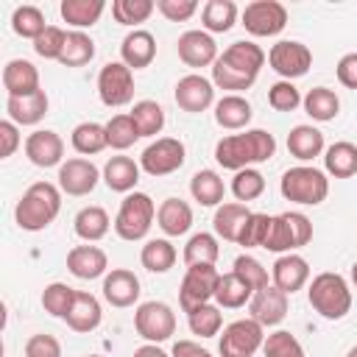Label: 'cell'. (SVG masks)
<instances>
[{
  "label": "cell",
  "instance_id": "cell-1",
  "mask_svg": "<svg viewBox=\"0 0 357 357\" xmlns=\"http://www.w3.org/2000/svg\"><path fill=\"white\" fill-rule=\"evenodd\" d=\"M276 153V139L265 128H245L243 134H226L215 145V162L223 170H245L251 165L268 162Z\"/></svg>",
  "mask_w": 357,
  "mask_h": 357
},
{
  "label": "cell",
  "instance_id": "cell-9",
  "mask_svg": "<svg viewBox=\"0 0 357 357\" xmlns=\"http://www.w3.org/2000/svg\"><path fill=\"white\" fill-rule=\"evenodd\" d=\"M134 329L145 343H165L176 335V312L165 301H142L134 310Z\"/></svg>",
  "mask_w": 357,
  "mask_h": 357
},
{
  "label": "cell",
  "instance_id": "cell-13",
  "mask_svg": "<svg viewBox=\"0 0 357 357\" xmlns=\"http://www.w3.org/2000/svg\"><path fill=\"white\" fill-rule=\"evenodd\" d=\"M287 25V8L276 0H254L243 8V28L251 36H276Z\"/></svg>",
  "mask_w": 357,
  "mask_h": 357
},
{
  "label": "cell",
  "instance_id": "cell-35",
  "mask_svg": "<svg viewBox=\"0 0 357 357\" xmlns=\"http://www.w3.org/2000/svg\"><path fill=\"white\" fill-rule=\"evenodd\" d=\"M190 195L192 201H198L201 206H220L223 195H226V184L215 170H198L190 178Z\"/></svg>",
  "mask_w": 357,
  "mask_h": 357
},
{
  "label": "cell",
  "instance_id": "cell-29",
  "mask_svg": "<svg viewBox=\"0 0 357 357\" xmlns=\"http://www.w3.org/2000/svg\"><path fill=\"white\" fill-rule=\"evenodd\" d=\"M254 117L251 103L243 95H223L215 100V123L226 131H243Z\"/></svg>",
  "mask_w": 357,
  "mask_h": 357
},
{
  "label": "cell",
  "instance_id": "cell-48",
  "mask_svg": "<svg viewBox=\"0 0 357 357\" xmlns=\"http://www.w3.org/2000/svg\"><path fill=\"white\" fill-rule=\"evenodd\" d=\"M156 11V3L153 0H114L112 3V17L120 22V25H139L145 22L151 14Z\"/></svg>",
  "mask_w": 357,
  "mask_h": 357
},
{
  "label": "cell",
  "instance_id": "cell-49",
  "mask_svg": "<svg viewBox=\"0 0 357 357\" xmlns=\"http://www.w3.org/2000/svg\"><path fill=\"white\" fill-rule=\"evenodd\" d=\"M231 271L257 293V290H262V287H268L271 284V276H268V268L257 259V257H251V254H240L234 262H231Z\"/></svg>",
  "mask_w": 357,
  "mask_h": 357
},
{
  "label": "cell",
  "instance_id": "cell-34",
  "mask_svg": "<svg viewBox=\"0 0 357 357\" xmlns=\"http://www.w3.org/2000/svg\"><path fill=\"white\" fill-rule=\"evenodd\" d=\"M103 8H106L103 0H61L59 14L67 25H73L75 31H84V28H92L100 20Z\"/></svg>",
  "mask_w": 357,
  "mask_h": 357
},
{
  "label": "cell",
  "instance_id": "cell-7",
  "mask_svg": "<svg viewBox=\"0 0 357 357\" xmlns=\"http://www.w3.org/2000/svg\"><path fill=\"white\" fill-rule=\"evenodd\" d=\"M265 343V326L254 318H237L229 326H223V335L218 340L220 357H254Z\"/></svg>",
  "mask_w": 357,
  "mask_h": 357
},
{
  "label": "cell",
  "instance_id": "cell-43",
  "mask_svg": "<svg viewBox=\"0 0 357 357\" xmlns=\"http://www.w3.org/2000/svg\"><path fill=\"white\" fill-rule=\"evenodd\" d=\"M128 114H131L139 137H156L165 128V109L156 100H137Z\"/></svg>",
  "mask_w": 357,
  "mask_h": 357
},
{
  "label": "cell",
  "instance_id": "cell-30",
  "mask_svg": "<svg viewBox=\"0 0 357 357\" xmlns=\"http://www.w3.org/2000/svg\"><path fill=\"white\" fill-rule=\"evenodd\" d=\"M47 106H50V100H47L45 89H39V92L25 95V98H8L6 100V114L17 126H36L47 114Z\"/></svg>",
  "mask_w": 357,
  "mask_h": 357
},
{
  "label": "cell",
  "instance_id": "cell-4",
  "mask_svg": "<svg viewBox=\"0 0 357 357\" xmlns=\"http://www.w3.org/2000/svg\"><path fill=\"white\" fill-rule=\"evenodd\" d=\"M279 192L284 201H293L301 206H318L329 195V178L324 170H318L312 165H296L282 173Z\"/></svg>",
  "mask_w": 357,
  "mask_h": 357
},
{
  "label": "cell",
  "instance_id": "cell-40",
  "mask_svg": "<svg viewBox=\"0 0 357 357\" xmlns=\"http://www.w3.org/2000/svg\"><path fill=\"white\" fill-rule=\"evenodd\" d=\"M70 142L73 148L81 153V156H95L100 153L103 148H109V139H106V126L95 123V120H86V123H78L70 134Z\"/></svg>",
  "mask_w": 357,
  "mask_h": 357
},
{
  "label": "cell",
  "instance_id": "cell-51",
  "mask_svg": "<svg viewBox=\"0 0 357 357\" xmlns=\"http://www.w3.org/2000/svg\"><path fill=\"white\" fill-rule=\"evenodd\" d=\"M262 354H265V357H304V346L298 343V337H296L293 332L276 329V332L265 335Z\"/></svg>",
  "mask_w": 357,
  "mask_h": 357
},
{
  "label": "cell",
  "instance_id": "cell-24",
  "mask_svg": "<svg viewBox=\"0 0 357 357\" xmlns=\"http://www.w3.org/2000/svg\"><path fill=\"white\" fill-rule=\"evenodd\" d=\"M103 321V310H100V301L86 293V290H75V298H73V307L70 312L64 315V324L78 332V335H86V332H95Z\"/></svg>",
  "mask_w": 357,
  "mask_h": 357
},
{
  "label": "cell",
  "instance_id": "cell-19",
  "mask_svg": "<svg viewBox=\"0 0 357 357\" xmlns=\"http://www.w3.org/2000/svg\"><path fill=\"white\" fill-rule=\"evenodd\" d=\"M310 282V262L301 254H279L271 268V284H276L282 293L293 296Z\"/></svg>",
  "mask_w": 357,
  "mask_h": 357
},
{
  "label": "cell",
  "instance_id": "cell-17",
  "mask_svg": "<svg viewBox=\"0 0 357 357\" xmlns=\"http://www.w3.org/2000/svg\"><path fill=\"white\" fill-rule=\"evenodd\" d=\"M25 156L36 167H61L64 162V139L50 128H36L25 137Z\"/></svg>",
  "mask_w": 357,
  "mask_h": 357
},
{
  "label": "cell",
  "instance_id": "cell-15",
  "mask_svg": "<svg viewBox=\"0 0 357 357\" xmlns=\"http://www.w3.org/2000/svg\"><path fill=\"white\" fill-rule=\"evenodd\" d=\"M173 98H176L181 112L201 114L209 106H215V84L209 78L198 75V73H190V75L178 78V84L173 89Z\"/></svg>",
  "mask_w": 357,
  "mask_h": 357
},
{
  "label": "cell",
  "instance_id": "cell-39",
  "mask_svg": "<svg viewBox=\"0 0 357 357\" xmlns=\"http://www.w3.org/2000/svg\"><path fill=\"white\" fill-rule=\"evenodd\" d=\"M237 22V6L231 0H206L201 8V25L206 33H226Z\"/></svg>",
  "mask_w": 357,
  "mask_h": 357
},
{
  "label": "cell",
  "instance_id": "cell-10",
  "mask_svg": "<svg viewBox=\"0 0 357 357\" xmlns=\"http://www.w3.org/2000/svg\"><path fill=\"white\" fill-rule=\"evenodd\" d=\"M187 159V148L181 139L176 137H156L151 145H145L142 156H139V167L153 176V178H162V176H170L176 173Z\"/></svg>",
  "mask_w": 357,
  "mask_h": 357
},
{
  "label": "cell",
  "instance_id": "cell-8",
  "mask_svg": "<svg viewBox=\"0 0 357 357\" xmlns=\"http://www.w3.org/2000/svg\"><path fill=\"white\" fill-rule=\"evenodd\" d=\"M218 282H220V271L215 265H190L178 284V307L190 312L201 304H209L215 298Z\"/></svg>",
  "mask_w": 357,
  "mask_h": 357
},
{
  "label": "cell",
  "instance_id": "cell-45",
  "mask_svg": "<svg viewBox=\"0 0 357 357\" xmlns=\"http://www.w3.org/2000/svg\"><path fill=\"white\" fill-rule=\"evenodd\" d=\"M11 28H14L17 36L33 42L47 28V22H45V14H42L39 6H17L14 14H11Z\"/></svg>",
  "mask_w": 357,
  "mask_h": 357
},
{
  "label": "cell",
  "instance_id": "cell-44",
  "mask_svg": "<svg viewBox=\"0 0 357 357\" xmlns=\"http://www.w3.org/2000/svg\"><path fill=\"white\" fill-rule=\"evenodd\" d=\"M187 326H190V332L198 335V337H215V335L220 332V326H223L220 307L209 301V304H201V307L190 310V312H187Z\"/></svg>",
  "mask_w": 357,
  "mask_h": 357
},
{
  "label": "cell",
  "instance_id": "cell-60",
  "mask_svg": "<svg viewBox=\"0 0 357 357\" xmlns=\"http://www.w3.org/2000/svg\"><path fill=\"white\" fill-rule=\"evenodd\" d=\"M131 357H170L159 343H142L139 349H134Z\"/></svg>",
  "mask_w": 357,
  "mask_h": 357
},
{
  "label": "cell",
  "instance_id": "cell-16",
  "mask_svg": "<svg viewBox=\"0 0 357 357\" xmlns=\"http://www.w3.org/2000/svg\"><path fill=\"white\" fill-rule=\"evenodd\" d=\"M176 53L187 67H212L218 61V42L212 39V33L201 31H184L176 42Z\"/></svg>",
  "mask_w": 357,
  "mask_h": 357
},
{
  "label": "cell",
  "instance_id": "cell-32",
  "mask_svg": "<svg viewBox=\"0 0 357 357\" xmlns=\"http://www.w3.org/2000/svg\"><path fill=\"white\" fill-rule=\"evenodd\" d=\"M109 226H114L109 220V212L103 206H84L78 209V215L73 218V231L84 240V243H98L109 234Z\"/></svg>",
  "mask_w": 357,
  "mask_h": 357
},
{
  "label": "cell",
  "instance_id": "cell-55",
  "mask_svg": "<svg viewBox=\"0 0 357 357\" xmlns=\"http://www.w3.org/2000/svg\"><path fill=\"white\" fill-rule=\"evenodd\" d=\"M25 357H61V343L47 332H36L25 340Z\"/></svg>",
  "mask_w": 357,
  "mask_h": 357
},
{
  "label": "cell",
  "instance_id": "cell-3",
  "mask_svg": "<svg viewBox=\"0 0 357 357\" xmlns=\"http://www.w3.org/2000/svg\"><path fill=\"white\" fill-rule=\"evenodd\" d=\"M307 301L321 318L340 321L351 310V287L340 273L324 271V273L312 276V282L307 287Z\"/></svg>",
  "mask_w": 357,
  "mask_h": 357
},
{
  "label": "cell",
  "instance_id": "cell-50",
  "mask_svg": "<svg viewBox=\"0 0 357 357\" xmlns=\"http://www.w3.org/2000/svg\"><path fill=\"white\" fill-rule=\"evenodd\" d=\"M73 298H75V290L64 282H50L45 290H42V307L47 315L53 318H64L73 307Z\"/></svg>",
  "mask_w": 357,
  "mask_h": 357
},
{
  "label": "cell",
  "instance_id": "cell-27",
  "mask_svg": "<svg viewBox=\"0 0 357 357\" xmlns=\"http://www.w3.org/2000/svg\"><path fill=\"white\" fill-rule=\"evenodd\" d=\"M251 218V209L240 201H229V204H220L215 209V218H212V229L218 237H223L226 243H240V234H243V226L245 220Z\"/></svg>",
  "mask_w": 357,
  "mask_h": 357
},
{
  "label": "cell",
  "instance_id": "cell-23",
  "mask_svg": "<svg viewBox=\"0 0 357 357\" xmlns=\"http://www.w3.org/2000/svg\"><path fill=\"white\" fill-rule=\"evenodd\" d=\"M265 59H268L265 50H262L257 42H251V39L231 42V45L218 56V61H223L226 67H231V70H237V73H243V75H248V78H257V75H259Z\"/></svg>",
  "mask_w": 357,
  "mask_h": 357
},
{
  "label": "cell",
  "instance_id": "cell-57",
  "mask_svg": "<svg viewBox=\"0 0 357 357\" xmlns=\"http://www.w3.org/2000/svg\"><path fill=\"white\" fill-rule=\"evenodd\" d=\"M22 137H20V126L11 120H0V156L8 159L14 156V151L20 148Z\"/></svg>",
  "mask_w": 357,
  "mask_h": 357
},
{
  "label": "cell",
  "instance_id": "cell-28",
  "mask_svg": "<svg viewBox=\"0 0 357 357\" xmlns=\"http://www.w3.org/2000/svg\"><path fill=\"white\" fill-rule=\"evenodd\" d=\"M139 162H134L131 156H112L106 165H103V184L112 190V192H134L137 181H139Z\"/></svg>",
  "mask_w": 357,
  "mask_h": 357
},
{
  "label": "cell",
  "instance_id": "cell-20",
  "mask_svg": "<svg viewBox=\"0 0 357 357\" xmlns=\"http://www.w3.org/2000/svg\"><path fill=\"white\" fill-rule=\"evenodd\" d=\"M139 276L128 268H112L103 276V298L117 310L134 307L139 301Z\"/></svg>",
  "mask_w": 357,
  "mask_h": 357
},
{
  "label": "cell",
  "instance_id": "cell-31",
  "mask_svg": "<svg viewBox=\"0 0 357 357\" xmlns=\"http://www.w3.org/2000/svg\"><path fill=\"white\" fill-rule=\"evenodd\" d=\"M287 151H290V156H296L298 162L307 165V162H312L315 156H321L326 151L324 134L315 126H307V123L293 126L290 134H287Z\"/></svg>",
  "mask_w": 357,
  "mask_h": 357
},
{
  "label": "cell",
  "instance_id": "cell-22",
  "mask_svg": "<svg viewBox=\"0 0 357 357\" xmlns=\"http://www.w3.org/2000/svg\"><path fill=\"white\" fill-rule=\"evenodd\" d=\"M156 59V39L151 31L145 28H134L123 36L120 42V61L128 67V70H142V67H151V61Z\"/></svg>",
  "mask_w": 357,
  "mask_h": 357
},
{
  "label": "cell",
  "instance_id": "cell-33",
  "mask_svg": "<svg viewBox=\"0 0 357 357\" xmlns=\"http://www.w3.org/2000/svg\"><path fill=\"white\" fill-rule=\"evenodd\" d=\"M324 173L335 178H351L357 173V145L354 142H332L324 151Z\"/></svg>",
  "mask_w": 357,
  "mask_h": 357
},
{
  "label": "cell",
  "instance_id": "cell-47",
  "mask_svg": "<svg viewBox=\"0 0 357 357\" xmlns=\"http://www.w3.org/2000/svg\"><path fill=\"white\" fill-rule=\"evenodd\" d=\"M106 139H109V148H114V151H126L139 139V131H137V126H134L128 112L126 114H114L106 123Z\"/></svg>",
  "mask_w": 357,
  "mask_h": 357
},
{
  "label": "cell",
  "instance_id": "cell-36",
  "mask_svg": "<svg viewBox=\"0 0 357 357\" xmlns=\"http://www.w3.org/2000/svg\"><path fill=\"white\" fill-rule=\"evenodd\" d=\"M176 245L167 240V237H153V240H145L142 251H139V262L145 271L151 273H167L173 265H176Z\"/></svg>",
  "mask_w": 357,
  "mask_h": 357
},
{
  "label": "cell",
  "instance_id": "cell-25",
  "mask_svg": "<svg viewBox=\"0 0 357 357\" xmlns=\"http://www.w3.org/2000/svg\"><path fill=\"white\" fill-rule=\"evenodd\" d=\"M3 86L8 92V98H25L39 92V70L33 67V61L28 59H11L3 67Z\"/></svg>",
  "mask_w": 357,
  "mask_h": 357
},
{
  "label": "cell",
  "instance_id": "cell-21",
  "mask_svg": "<svg viewBox=\"0 0 357 357\" xmlns=\"http://www.w3.org/2000/svg\"><path fill=\"white\" fill-rule=\"evenodd\" d=\"M67 271L75 276V279H100L109 273V257L103 248L98 245H75L67 251Z\"/></svg>",
  "mask_w": 357,
  "mask_h": 357
},
{
  "label": "cell",
  "instance_id": "cell-41",
  "mask_svg": "<svg viewBox=\"0 0 357 357\" xmlns=\"http://www.w3.org/2000/svg\"><path fill=\"white\" fill-rule=\"evenodd\" d=\"M184 265H215L220 257V245L218 237L209 231H195L187 243H184Z\"/></svg>",
  "mask_w": 357,
  "mask_h": 357
},
{
  "label": "cell",
  "instance_id": "cell-18",
  "mask_svg": "<svg viewBox=\"0 0 357 357\" xmlns=\"http://www.w3.org/2000/svg\"><path fill=\"white\" fill-rule=\"evenodd\" d=\"M248 312V318H254L262 326H279L287 318V293H282L276 284H268L251 296Z\"/></svg>",
  "mask_w": 357,
  "mask_h": 357
},
{
  "label": "cell",
  "instance_id": "cell-61",
  "mask_svg": "<svg viewBox=\"0 0 357 357\" xmlns=\"http://www.w3.org/2000/svg\"><path fill=\"white\" fill-rule=\"evenodd\" d=\"M351 284L357 287V259H354V265H351Z\"/></svg>",
  "mask_w": 357,
  "mask_h": 357
},
{
  "label": "cell",
  "instance_id": "cell-53",
  "mask_svg": "<svg viewBox=\"0 0 357 357\" xmlns=\"http://www.w3.org/2000/svg\"><path fill=\"white\" fill-rule=\"evenodd\" d=\"M301 100L304 98H301V92H298V86L293 81H276L268 89V103L276 112H293V109L301 106Z\"/></svg>",
  "mask_w": 357,
  "mask_h": 357
},
{
  "label": "cell",
  "instance_id": "cell-46",
  "mask_svg": "<svg viewBox=\"0 0 357 357\" xmlns=\"http://www.w3.org/2000/svg\"><path fill=\"white\" fill-rule=\"evenodd\" d=\"M262 192H265V176L257 167H245V170H237L234 173V178H231V195L240 204L257 201Z\"/></svg>",
  "mask_w": 357,
  "mask_h": 357
},
{
  "label": "cell",
  "instance_id": "cell-38",
  "mask_svg": "<svg viewBox=\"0 0 357 357\" xmlns=\"http://www.w3.org/2000/svg\"><path fill=\"white\" fill-rule=\"evenodd\" d=\"M301 106H304V112H307L315 123H329V120H335L337 112H340V98H337L329 86H312V89L304 95Z\"/></svg>",
  "mask_w": 357,
  "mask_h": 357
},
{
  "label": "cell",
  "instance_id": "cell-37",
  "mask_svg": "<svg viewBox=\"0 0 357 357\" xmlns=\"http://www.w3.org/2000/svg\"><path fill=\"white\" fill-rule=\"evenodd\" d=\"M251 296H254V290L234 271L220 273V282H218V290H215V304L220 310H240L251 301Z\"/></svg>",
  "mask_w": 357,
  "mask_h": 357
},
{
  "label": "cell",
  "instance_id": "cell-11",
  "mask_svg": "<svg viewBox=\"0 0 357 357\" xmlns=\"http://www.w3.org/2000/svg\"><path fill=\"white\" fill-rule=\"evenodd\" d=\"M268 64H271V70L276 75H282V81H296V78H301V75L310 73V67H312V50L304 42L279 39L268 50Z\"/></svg>",
  "mask_w": 357,
  "mask_h": 357
},
{
  "label": "cell",
  "instance_id": "cell-5",
  "mask_svg": "<svg viewBox=\"0 0 357 357\" xmlns=\"http://www.w3.org/2000/svg\"><path fill=\"white\" fill-rule=\"evenodd\" d=\"M153 218H156L153 198L148 192L134 190L120 201V209H117V218H114V234L126 243L145 240L151 226H153Z\"/></svg>",
  "mask_w": 357,
  "mask_h": 357
},
{
  "label": "cell",
  "instance_id": "cell-52",
  "mask_svg": "<svg viewBox=\"0 0 357 357\" xmlns=\"http://www.w3.org/2000/svg\"><path fill=\"white\" fill-rule=\"evenodd\" d=\"M64 42H67V31L59 28V25H47V28L33 39V53L42 56V59L59 61V59H61V50H64Z\"/></svg>",
  "mask_w": 357,
  "mask_h": 357
},
{
  "label": "cell",
  "instance_id": "cell-26",
  "mask_svg": "<svg viewBox=\"0 0 357 357\" xmlns=\"http://www.w3.org/2000/svg\"><path fill=\"white\" fill-rule=\"evenodd\" d=\"M156 223L167 237H181L192 229V206L181 198H165L156 209Z\"/></svg>",
  "mask_w": 357,
  "mask_h": 357
},
{
  "label": "cell",
  "instance_id": "cell-58",
  "mask_svg": "<svg viewBox=\"0 0 357 357\" xmlns=\"http://www.w3.org/2000/svg\"><path fill=\"white\" fill-rule=\"evenodd\" d=\"M335 73H337V81H340L346 89H357V53L340 56Z\"/></svg>",
  "mask_w": 357,
  "mask_h": 357
},
{
  "label": "cell",
  "instance_id": "cell-12",
  "mask_svg": "<svg viewBox=\"0 0 357 357\" xmlns=\"http://www.w3.org/2000/svg\"><path fill=\"white\" fill-rule=\"evenodd\" d=\"M98 98L109 109L128 106L134 100V70L123 61H109L98 73Z\"/></svg>",
  "mask_w": 357,
  "mask_h": 357
},
{
  "label": "cell",
  "instance_id": "cell-59",
  "mask_svg": "<svg viewBox=\"0 0 357 357\" xmlns=\"http://www.w3.org/2000/svg\"><path fill=\"white\" fill-rule=\"evenodd\" d=\"M170 357H215V354L195 340H176L170 349Z\"/></svg>",
  "mask_w": 357,
  "mask_h": 357
},
{
  "label": "cell",
  "instance_id": "cell-63",
  "mask_svg": "<svg viewBox=\"0 0 357 357\" xmlns=\"http://www.w3.org/2000/svg\"><path fill=\"white\" fill-rule=\"evenodd\" d=\"M86 357H103V354H86Z\"/></svg>",
  "mask_w": 357,
  "mask_h": 357
},
{
  "label": "cell",
  "instance_id": "cell-2",
  "mask_svg": "<svg viewBox=\"0 0 357 357\" xmlns=\"http://www.w3.org/2000/svg\"><path fill=\"white\" fill-rule=\"evenodd\" d=\"M61 212V190L53 181H33L14 206V220L22 231L47 229Z\"/></svg>",
  "mask_w": 357,
  "mask_h": 357
},
{
  "label": "cell",
  "instance_id": "cell-54",
  "mask_svg": "<svg viewBox=\"0 0 357 357\" xmlns=\"http://www.w3.org/2000/svg\"><path fill=\"white\" fill-rule=\"evenodd\" d=\"M268 229H271V215L251 212V218L243 226V234H240L237 245H243V248H262L265 240H268Z\"/></svg>",
  "mask_w": 357,
  "mask_h": 357
},
{
  "label": "cell",
  "instance_id": "cell-62",
  "mask_svg": "<svg viewBox=\"0 0 357 357\" xmlns=\"http://www.w3.org/2000/svg\"><path fill=\"white\" fill-rule=\"evenodd\" d=\"M346 357H357V346H351V349L346 351Z\"/></svg>",
  "mask_w": 357,
  "mask_h": 357
},
{
  "label": "cell",
  "instance_id": "cell-14",
  "mask_svg": "<svg viewBox=\"0 0 357 357\" xmlns=\"http://www.w3.org/2000/svg\"><path fill=\"white\" fill-rule=\"evenodd\" d=\"M59 190L73 195V198H81V195H89L98 181L103 178V173L95 167L92 159H84V156H73L67 162H61L59 167Z\"/></svg>",
  "mask_w": 357,
  "mask_h": 357
},
{
  "label": "cell",
  "instance_id": "cell-56",
  "mask_svg": "<svg viewBox=\"0 0 357 357\" xmlns=\"http://www.w3.org/2000/svg\"><path fill=\"white\" fill-rule=\"evenodd\" d=\"M156 8L167 22H187L198 11V3L195 0H156Z\"/></svg>",
  "mask_w": 357,
  "mask_h": 357
},
{
  "label": "cell",
  "instance_id": "cell-6",
  "mask_svg": "<svg viewBox=\"0 0 357 357\" xmlns=\"http://www.w3.org/2000/svg\"><path fill=\"white\" fill-rule=\"evenodd\" d=\"M310 240H312L310 218L304 212H282V215H271V229L262 248L273 254H293L304 248Z\"/></svg>",
  "mask_w": 357,
  "mask_h": 357
},
{
  "label": "cell",
  "instance_id": "cell-42",
  "mask_svg": "<svg viewBox=\"0 0 357 357\" xmlns=\"http://www.w3.org/2000/svg\"><path fill=\"white\" fill-rule=\"evenodd\" d=\"M95 59V42L89 33L84 31H67V42H64V50H61V59L59 64L64 67H84Z\"/></svg>",
  "mask_w": 357,
  "mask_h": 357
}]
</instances>
